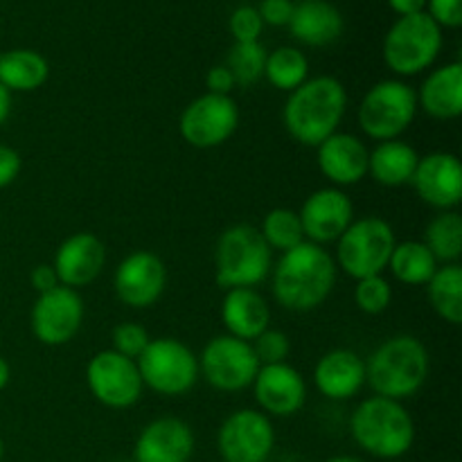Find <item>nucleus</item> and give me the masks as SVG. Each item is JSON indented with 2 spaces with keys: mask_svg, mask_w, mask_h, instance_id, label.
Wrapping results in <instances>:
<instances>
[{
  "mask_svg": "<svg viewBox=\"0 0 462 462\" xmlns=\"http://www.w3.org/2000/svg\"><path fill=\"white\" fill-rule=\"evenodd\" d=\"M337 262L325 246L302 242L271 266V291L282 310L307 314L332 296Z\"/></svg>",
  "mask_w": 462,
  "mask_h": 462,
  "instance_id": "1",
  "label": "nucleus"
},
{
  "mask_svg": "<svg viewBox=\"0 0 462 462\" xmlns=\"http://www.w3.org/2000/svg\"><path fill=\"white\" fill-rule=\"evenodd\" d=\"M347 90L337 77L319 75L291 90L282 106V125L302 147H319L341 126Z\"/></svg>",
  "mask_w": 462,
  "mask_h": 462,
  "instance_id": "2",
  "label": "nucleus"
},
{
  "mask_svg": "<svg viewBox=\"0 0 462 462\" xmlns=\"http://www.w3.org/2000/svg\"><path fill=\"white\" fill-rule=\"evenodd\" d=\"M431 370V356L418 337L397 334L374 347L365 359V386L377 397L404 404L424 388Z\"/></svg>",
  "mask_w": 462,
  "mask_h": 462,
  "instance_id": "3",
  "label": "nucleus"
},
{
  "mask_svg": "<svg viewBox=\"0 0 462 462\" xmlns=\"http://www.w3.org/2000/svg\"><path fill=\"white\" fill-rule=\"evenodd\" d=\"M352 440L379 460H397L413 449L415 422L402 402L365 397L350 418Z\"/></svg>",
  "mask_w": 462,
  "mask_h": 462,
  "instance_id": "4",
  "label": "nucleus"
},
{
  "mask_svg": "<svg viewBox=\"0 0 462 462\" xmlns=\"http://www.w3.org/2000/svg\"><path fill=\"white\" fill-rule=\"evenodd\" d=\"M273 251L251 224L230 226L217 239L215 280L224 291L255 289L271 275Z\"/></svg>",
  "mask_w": 462,
  "mask_h": 462,
  "instance_id": "5",
  "label": "nucleus"
},
{
  "mask_svg": "<svg viewBox=\"0 0 462 462\" xmlns=\"http://www.w3.org/2000/svg\"><path fill=\"white\" fill-rule=\"evenodd\" d=\"M395 230L382 217H361L347 226L346 233L337 239V269L350 278L361 280L368 275H382L388 269Z\"/></svg>",
  "mask_w": 462,
  "mask_h": 462,
  "instance_id": "6",
  "label": "nucleus"
},
{
  "mask_svg": "<svg viewBox=\"0 0 462 462\" xmlns=\"http://www.w3.org/2000/svg\"><path fill=\"white\" fill-rule=\"evenodd\" d=\"M442 50V27L427 12L400 16L383 39V61L395 75L415 77L433 66Z\"/></svg>",
  "mask_w": 462,
  "mask_h": 462,
  "instance_id": "7",
  "label": "nucleus"
},
{
  "mask_svg": "<svg viewBox=\"0 0 462 462\" xmlns=\"http://www.w3.org/2000/svg\"><path fill=\"white\" fill-rule=\"evenodd\" d=\"M144 388L162 397H180L197 386L199 356L192 347L171 337L152 338L135 359Z\"/></svg>",
  "mask_w": 462,
  "mask_h": 462,
  "instance_id": "8",
  "label": "nucleus"
},
{
  "mask_svg": "<svg viewBox=\"0 0 462 462\" xmlns=\"http://www.w3.org/2000/svg\"><path fill=\"white\" fill-rule=\"evenodd\" d=\"M415 90L402 79H383L364 95L359 104L361 131L374 143L400 140V135L413 125L418 116Z\"/></svg>",
  "mask_w": 462,
  "mask_h": 462,
  "instance_id": "9",
  "label": "nucleus"
},
{
  "mask_svg": "<svg viewBox=\"0 0 462 462\" xmlns=\"http://www.w3.org/2000/svg\"><path fill=\"white\" fill-rule=\"evenodd\" d=\"M255 350L248 341L221 334L199 355V377L206 379L208 386L219 393H242L253 386L255 374L260 370Z\"/></svg>",
  "mask_w": 462,
  "mask_h": 462,
  "instance_id": "10",
  "label": "nucleus"
},
{
  "mask_svg": "<svg viewBox=\"0 0 462 462\" xmlns=\"http://www.w3.org/2000/svg\"><path fill=\"white\" fill-rule=\"evenodd\" d=\"M239 126V106L230 95L206 93L183 108L179 134L189 147L215 149L228 143Z\"/></svg>",
  "mask_w": 462,
  "mask_h": 462,
  "instance_id": "11",
  "label": "nucleus"
},
{
  "mask_svg": "<svg viewBox=\"0 0 462 462\" xmlns=\"http://www.w3.org/2000/svg\"><path fill=\"white\" fill-rule=\"evenodd\" d=\"M86 383L90 395L113 411H126L135 406L144 391L138 364L117 355L116 350H102L90 356L86 365Z\"/></svg>",
  "mask_w": 462,
  "mask_h": 462,
  "instance_id": "12",
  "label": "nucleus"
},
{
  "mask_svg": "<svg viewBox=\"0 0 462 462\" xmlns=\"http://www.w3.org/2000/svg\"><path fill=\"white\" fill-rule=\"evenodd\" d=\"M273 449V422L257 409L235 411L217 431V451L224 462H266Z\"/></svg>",
  "mask_w": 462,
  "mask_h": 462,
  "instance_id": "13",
  "label": "nucleus"
},
{
  "mask_svg": "<svg viewBox=\"0 0 462 462\" xmlns=\"http://www.w3.org/2000/svg\"><path fill=\"white\" fill-rule=\"evenodd\" d=\"M84 325V300L79 291L59 284L48 293H41L30 311L32 334L48 347H61L79 334Z\"/></svg>",
  "mask_w": 462,
  "mask_h": 462,
  "instance_id": "14",
  "label": "nucleus"
},
{
  "mask_svg": "<svg viewBox=\"0 0 462 462\" xmlns=\"http://www.w3.org/2000/svg\"><path fill=\"white\" fill-rule=\"evenodd\" d=\"M167 287V266L156 253L134 251L117 264L113 289L122 305L149 310L162 298Z\"/></svg>",
  "mask_w": 462,
  "mask_h": 462,
  "instance_id": "15",
  "label": "nucleus"
},
{
  "mask_svg": "<svg viewBox=\"0 0 462 462\" xmlns=\"http://www.w3.org/2000/svg\"><path fill=\"white\" fill-rule=\"evenodd\" d=\"M298 217H300L305 242L328 246L337 244V239L355 221V203L343 189L329 185L311 192L302 203Z\"/></svg>",
  "mask_w": 462,
  "mask_h": 462,
  "instance_id": "16",
  "label": "nucleus"
},
{
  "mask_svg": "<svg viewBox=\"0 0 462 462\" xmlns=\"http://www.w3.org/2000/svg\"><path fill=\"white\" fill-rule=\"evenodd\" d=\"M411 185L427 206L436 210H456L462 201V165L451 152L420 156Z\"/></svg>",
  "mask_w": 462,
  "mask_h": 462,
  "instance_id": "17",
  "label": "nucleus"
},
{
  "mask_svg": "<svg viewBox=\"0 0 462 462\" xmlns=\"http://www.w3.org/2000/svg\"><path fill=\"white\" fill-rule=\"evenodd\" d=\"M251 388L257 411L269 418H293L307 402L305 377L289 364L262 365Z\"/></svg>",
  "mask_w": 462,
  "mask_h": 462,
  "instance_id": "18",
  "label": "nucleus"
},
{
  "mask_svg": "<svg viewBox=\"0 0 462 462\" xmlns=\"http://www.w3.org/2000/svg\"><path fill=\"white\" fill-rule=\"evenodd\" d=\"M194 431L185 420L156 418L138 433L134 445L135 462H189L194 456Z\"/></svg>",
  "mask_w": 462,
  "mask_h": 462,
  "instance_id": "19",
  "label": "nucleus"
},
{
  "mask_svg": "<svg viewBox=\"0 0 462 462\" xmlns=\"http://www.w3.org/2000/svg\"><path fill=\"white\" fill-rule=\"evenodd\" d=\"M106 264V246L93 233H75L59 244L54 253V271L63 287L81 289L93 284Z\"/></svg>",
  "mask_w": 462,
  "mask_h": 462,
  "instance_id": "20",
  "label": "nucleus"
},
{
  "mask_svg": "<svg viewBox=\"0 0 462 462\" xmlns=\"http://www.w3.org/2000/svg\"><path fill=\"white\" fill-rule=\"evenodd\" d=\"M370 149L356 135L337 131L316 147V162L332 188H350L368 179Z\"/></svg>",
  "mask_w": 462,
  "mask_h": 462,
  "instance_id": "21",
  "label": "nucleus"
},
{
  "mask_svg": "<svg viewBox=\"0 0 462 462\" xmlns=\"http://www.w3.org/2000/svg\"><path fill=\"white\" fill-rule=\"evenodd\" d=\"M314 386L332 402L352 400L365 386V359L347 347L325 352L314 365Z\"/></svg>",
  "mask_w": 462,
  "mask_h": 462,
  "instance_id": "22",
  "label": "nucleus"
},
{
  "mask_svg": "<svg viewBox=\"0 0 462 462\" xmlns=\"http://www.w3.org/2000/svg\"><path fill=\"white\" fill-rule=\"evenodd\" d=\"M221 323L228 337L253 343L271 328V307L257 289H228L221 300Z\"/></svg>",
  "mask_w": 462,
  "mask_h": 462,
  "instance_id": "23",
  "label": "nucleus"
},
{
  "mask_svg": "<svg viewBox=\"0 0 462 462\" xmlns=\"http://www.w3.org/2000/svg\"><path fill=\"white\" fill-rule=\"evenodd\" d=\"M415 97L418 108L433 120H456L462 113V63H445L429 72Z\"/></svg>",
  "mask_w": 462,
  "mask_h": 462,
  "instance_id": "24",
  "label": "nucleus"
},
{
  "mask_svg": "<svg viewBox=\"0 0 462 462\" xmlns=\"http://www.w3.org/2000/svg\"><path fill=\"white\" fill-rule=\"evenodd\" d=\"M289 30L300 43L320 48L343 34V14L328 0H302L293 5Z\"/></svg>",
  "mask_w": 462,
  "mask_h": 462,
  "instance_id": "25",
  "label": "nucleus"
},
{
  "mask_svg": "<svg viewBox=\"0 0 462 462\" xmlns=\"http://www.w3.org/2000/svg\"><path fill=\"white\" fill-rule=\"evenodd\" d=\"M420 153L404 140H388L377 143L370 149L368 176L383 188H402L413 180Z\"/></svg>",
  "mask_w": 462,
  "mask_h": 462,
  "instance_id": "26",
  "label": "nucleus"
},
{
  "mask_svg": "<svg viewBox=\"0 0 462 462\" xmlns=\"http://www.w3.org/2000/svg\"><path fill=\"white\" fill-rule=\"evenodd\" d=\"M50 63L36 50L16 48L0 52V84L9 93H32L48 81Z\"/></svg>",
  "mask_w": 462,
  "mask_h": 462,
  "instance_id": "27",
  "label": "nucleus"
},
{
  "mask_svg": "<svg viewBox=\"0 0 462 462\" xmlns=\"http://www.w3.org/2000/svg\"><path fill=\"white\" fill-rule=\"evenodd\" d=\"M438 266L440 264L433 253L424 246L422 239H409V242L395 244L386 271H391L393 278L406 287H427Z\"/></svg>",
  "mask_w": 462,
  "mask_h": 462,
  "instance_id": "28",
  "label": "nucleus"
},
{
  "mask_svg": "<svg viewBox=\"0 0 462 462\" xmlns=\"http://www.w3.org/2000/svg\"><path fill=\"white\" fill-rule=\"evenodd\" d=\"M429 302L445 323H462V266L440 264L427 282Z\"/></svg>",
  "mask_w": 462,
  "mask_h": 462,
  "instance_id": "29",
  "label": "nucleus"
},
{
  "mask_svg": "<svg viewBox=\"0 0 462 462\" xmlns=\"http://www.w3.org/2000/svg\"><path fill=\"white\" fill-rule=\"evenodd\" d=\"M422 242L433 253L438 264H460L462 217L456 210H445L436 215L424 228Z\"/></svg>",
  "mask_w": 462,
  "mask_h": 462,
  "instance_id": "30",
  "label": "nucleus"
},
{
  "mask_svg": "<svg viewBox=\"0 0 462 462\" xmlns=\"http://www.w3.org/2000/svg\"><path fill=\"white\" fill-rule=\"evenodd\" d=\"M264 77L273 88L291 93L310 79V61L298 48L282 45V48L266 54Z\"/></svg>",
  "mask_w": 462,
  "mask_h": 462,
  "instance_id": "31",
  "label": "nucleus"
},
{
  "mask_svg": "<svg viewBox=\"0 0 462 462\" xmlns=\"http://www.w3.org/2000/svg\"><path fill=\"white\" fill-rule=\"evenodd\" d=\"M262 239L266 242V246L271 251H280V255L291 248H296L298 244L305 242V233H302L300 217L291 208H273L264 215L260 228Z\"/></svg>",
  "mask_w": 462,
  "mask_h": 462,
  "instance_id": "32",
  "label": "nucleus"
},
{
  "mask_svg": "<svg viewBox=\"0 0 462 462\" xmlns=\"http://www.w3.org/2000/svg\"><path fill=\"white\" fill-rule=\"evenodd\" d=\"M266 50L260 41L253 43H235L230 48L228 59H226V68L233 72L235 84L239 88H248V86L257 84L264 77V63H266Z\"/></svg>",
  "mask_w": 462,
  "mask_h": 462,
  "instance_id": "33",
  "label": "nucleus"
},
{
  "mask_svg": "<svg viewBox=\"0 0 462 462\" xmlns=\"http://www.w3.org/2000/svg\"><path fill=\"white\" fill-rule=\"evenodd\" d=\"M393 287L386 275H368V278L356 280L355 284V305L364 314L379 316L391 307Z\"/></svg>",
  "mask_w": 462,
  "mask_h": 462,
  "instance_id": "34",
  "label": "nucleus"
},
{
  "mask_svg": "<svg viewBox=\"0 0 462 462\" xmlns=\"http://www.w3.org/2000/svg\"><path fill=\"white\" fill-rule=\"evenodd\" d=\"M149 341H152V337L140 323H120L111 332V350L134 361L143 355Z\"/></svg>",
  "mask_w": 462,
  "mask_h": 462,
  "instance_id": "35",
  "label": "nucleus"
},
{
  "mask_svg": "<svg viewBox=\"0 0 462 462\" xmlns=\"http://www.w3.org/2000/svg\"><path fill=\"white\" fill-rule=\"evenodd\" d=\"M255 350L260 365H273V364H287L289 352H291V341L280 329H264L255 341L251 343Z\"/></svg>",
  "mask_w": 462,
  "mask_h": 462,
  "instance_id": "36",
  "label": "nucleus"
},
{
  "mask_svg": "<svg viewBox=\"0 0 462 462\" xmlns=\"http://www.w3.org/2000/svg\"><path fill=\"white\" fill-rule=\"evenodd\" d=\"M228 27L230 34L235 36V43H253V41H260L264 21H262L260 12L255 7L242 5V7L230 14Z\"/></svg>",
  "mask_w": 462,
  "mask_h": 462,
  "instance_id": "37",
  "label": "nucleus"
},
{
  "mask_svg": "<svg viewBox=\"0 0 462 462\" xmlns=\"http://www.w3.org/2000/svg\"><path fill=\"white\" fill-rule=\"evenodd\" d=\"M429 16L445 27H460L462 23V5L460 0H427Z\"/></svg>",
  "mask_w": 462,
  "mask_h": 462,
  "instance_id": "38",
  "label": "nucleus"
},
{
  "mask_svg": "<svg viewBox=\"0 0 462 462\" xmlns=\"http://www.w3.org/2000/svg\"><path fill=\"white\" fill-rule=\"evenodd\" d=\"M23 167L21 153L9 144H0V189L9 188L18 179Z\"/></svg>",
  "mask_w": 462,
  "mask_h": 462,
  "instance_id": "39",
  "label": "nucleus"
},
{
  "mask_svg": "<svg viewBox=\"0 0 462 462\" xmlns=\"http://www.w3.org/2000/svg\"><path fill=\"white\" fill-rule=\"evenodd\" d=\"M257 12H260L262 21L269 23V25H289L293 14V3L291 0H262Z\"/></svg>",
  "mask_w": 462,
  "mask_h": 462,
  "instance_id": "40",
  "label": "nucleus"
},
{
  "mask_svg": "<svg viewBox=\"0 0 462 462\" xmlns=\"http://www.w3.org/2000/svg\"><path fill=\"white\" fill-rule=\"evenodd\" d=\"M206 86H208V93H212V95H230L235 88H237L233 72L226 68V63H221V66H215L208 70Z\"/></svg>",
  "mask_w": 462,
  "mask_h": 462,
  "instance_id": "41",
  "label": "nucleus"
},
{
  "mask_svg": "<svg viewBox=\"0 0 462 462\" xmlns=\"http://www.w3.org/2000/svg\"><path fill=\"white\" fill-rule=\"evenodd\" d=\"M30 284L41 296V293H48L52 289H57L61 282H59L57 271H54L52 264H36L30 273Z\"/></svg>",
  "mask_w": 462,
  "mask_h": 462,
  "instance_id": "42",
  "label": "nucleus"
},
{
  "mask_svg": "<svg viewBox=\"0 0 462 462\" xmlns=\"http://www.w3.org/2000/svg\"><path fill=\"white\" fill-rule=\"evenodd\" d=\"M391 7L395 9L400 16H411V14H420L427 7V0H388Z\"/></svg>",
  "mask_w": 462,
  "mask_h": 462,
  "instance_id": "43",
  "label": "nucleus"
},
{
  "mask_svg": "<svg viewBox=\"0 0 462 462\" xmlns=\"http://www.w3.org/2000/svg\"><path fill=\"white\" fill-rule=\"evenodd\" d=\"M12 116V93L0 84V126L9 120Z\"/></svg>",
  "mask_w": 462,
  "mask_h": 462,
  "instance_id": "44",
  "label": "nucleus"
},
{
  "mask_svg": "<svg viewBox=\"0 0 462 462\" xmlns=\"http://www.w3.org/2000/svg\"><path fill=\"white\" fill-rule=\"evenodd\" d=\"M9 382H12V365H9V361L0 355V391H5Z\"/></svg>",
  "mask_w": 462,
  "mask_h": 462,
  "instance_id": "45",
  "label": "nucleus"
},
{
  "mask_svg": "<svg viewBox=\"0 0 462 462\" xmlns=\"http://www.w3.org/2000/svg\"><path fill=\"white\" fill-rule=\"evenodd\" d=\"M325 462H364V460L355 458V456H334V458H329Z\"/></svg>",
  "mask_w": 462,
  "mask_h": 462,
  "instance_id": "46",
  "label": "nucleus"
},
{
  "mask_svg": "<svg viewBox=\"0 0 462 462\" xmlns=\"http://www.w3.org/2000/svg\"><path fill=\"white\" fill-rule=\"evenodd\" d=\"M3 456H5V442L3 438H0V460H3Z\"/></svg>",
  "mask_w": 462,
  "mask_h": 462,
  "instance_id": "47",
  "label": "nucleus"
},
{
  "mask_svg": "<svg viewBox=\"0 0 462 462\" xmlns=\"http://www.w3.org/2000/svg\"><path fill=\"white\" fill-rule=\"evenodd\" d=\"M111 462H135L134 458H125V460H111Z\"/></svg>",
  "mask_w": 462,
  "mask_h": 462,
  "instance_id": "48",
  "label": "nucleus"
}]
</instances>
